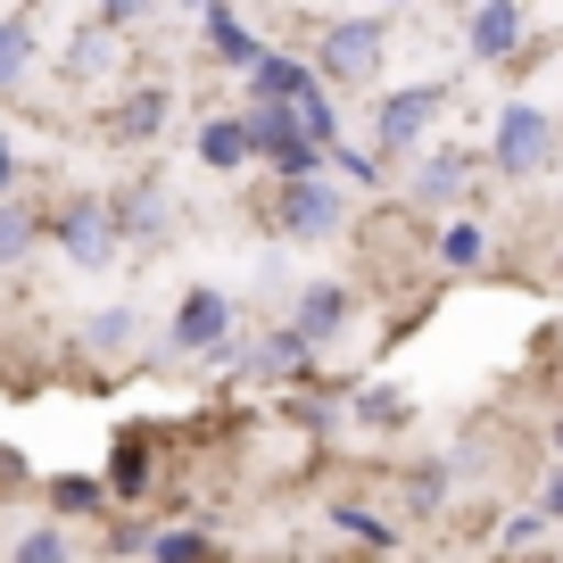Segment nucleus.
<instances>
[{
    "label": "nucleus",
    "instance_id": "6",
    "mask_svg": "<svg viewBox=\"0 0 563 563\" xmlns=\"http://www.w3.org/2000/svg\"><path fill=\"white\" fill-rule=\"evenodd\" d=\"M349 224V191L340 183H274V232L282 241H332Z\"/></svg>",
    "mask_w": 563,
    "mask_h": 563
},
{
    "label": "nucleus",
    "instance_id": "7",
    "mask_svg": "<svg viewBox=\"0 0 563 563\" xmlns=\"http://www.w3.org/2000/svg\"><path fill=\"white\" fill-rule=\"evenodd\" d=\"M166 349L175 356H224L232 349V299L224 290H183L175 323H166Z\"/></svg>",
    "mask_w": 563,
    "mask_h": 563
},
{
    "label": "nucleus",
    "instance_id": "14",
    "mask_svg": "<svg viewBox=\"0 0 563 563\" xmlns=\"http://www.w3.org/2000/svg\"><path fill=\"white\" fill-rule=\"evenodd\" d=\"M199 34L216 42V58H224L232 75H249L265 58V42H257V25L241 18V9H224V0H216V9H199Z\"/></svg>",
    "mask_w": 563,
    "mask_h": 563
},
{
    "label": "nucleus",
    "instance_id": "31",
    "mask_svg": "<svg viewBox=\"0 0 563 563\" xmlns=\"http://www.w3.org/2000/svg\"><path fill=\"white\" fill-rule=\"evenodd\" d=\"M555 274H563V265H555Z\"/></svg>",
    "mask_w": 563,
    "mask_h": 563
},
{
    "label": "nucleus",
    "instance_id": "20",
    "mask_svg": "<svg viewBox=\"0 0 563 563\" xmlns=\"http://www.w3.org/2000/svg\"><path fill=\"white\" fill-rule=\"evenodd\" d=\"M42 241V216L25 208V199H0V265H25Z\"/></svg>",
    "mask_w": 563,
    "mask_h": 563
},
{
    "label": "nucleus",
    "instance_id": "23",
    "mask_svg": "<svg viewBox=\"0 0 563 563\" xmlns=\"http://www.w3.org/2000/svg\"><path fill=\"white\" fill-rule=\"evenodd\" d=\"M481 257H489V232H481V224H448L440 232V265H448V274H473Z\"/></svg>",
    "mask_w": 563,
    "mask_h": 563
},
{
    "label": "nucleus",
    "instance_id": "16",
    "mask_svg": "<svg viewBox=\"0 0 563 563\" xmlns=\"http://www.w3.org/2000/svg\"><path fill=\"white\" fill-rule=\"evenodd\" d=\"M34 58H42L34 18H25V9H0V91H18L25 75H34Z\"/></svg>",
    "mask_w": 563,
    "mask_h": 563
},
{
    "label": "nucleus",
    "instance_id": "30",
    "mask_svg": "<svg viewBox=\"0 0 563 563\" xmlns=\"http://www.w3.org/2000/svg\"><path fill=\"white\" fill-rule=\"evenodd\" d=\"M9 183H18V150H9V133H0V199H9Z\"/></svg>",
    "mask_w": 563,
    "mask_h": 563
},
{
    "label": "nucleus",
    "instance_id": "3",
    "mask_svg": "<svg viewBox=\"0 0 563 563\" xmlns=\"http://www.w3.org/2000/svg\"><path fill=\"white\" fill-rule=\"evenodd\" d=\"M241 124H249V158L274 166V183H323L332 150H316L290 108H241Z\"/></svg>",
    "mask_w": 563,
    "mask_h": 563
},
{
    "label": "nucleus",
    "instance_id": "9",
    "mask_svg": "<svg viewBox=\"0 0 563 563\" xmlns=\"http://www.w3.org/2000/svg\"><path fill=\"white\" fill-rule=\"evenodd\" d=\"M473 175H481V158L448 141V150H431V158L406 175V199H415V208H456V199L473 191Z\"/></svg>",
    "mask_w": 563,
    "mask_h": 563
},
{
    "label": "nucleus",
    "instance_id": "5",
    "mask_svg": "<svg viewBox=\"0 0 563 563\" xmlns=\"http://www.w3.org/2000/svg\"><path fill=\"white\" fill-rule=\"evenodd\" d=\"M448 117V84H406L373 100V158H398V150H422V133Z\"/></svg>",
    "mask_w": 563,
    "mask_h": 563
},
{
    "label": "nucleus",
    "instance_id": "11",
    "mask_svg": "<svg viewBox=\"0 0 563 563\" xmlns=\"http://www.w3.org/2000/svg\"><path fill=\"white\" fill-rule=\"evenodd\" d=\"M356 316V290L349 282H307L299 299H290V332L307 340V349H323V340H340Z\"/></svg>",
    "mask_w": 563,
    "mask_h": 563
},
{
    "label": "nucleus",
    "instance_id": "18",
    "mask_svg": "<svg viewBox=\"0 0 563 563\" xmlns=\"http://www.w3.org/2000/svg\"><path fill=\"white\" fill-rule=\"evenodd\" d=\"M349 415L365 422V431H406V415H415V406L398 398V382H356V389H349Z\"/></svg>",
    "mask_w": 563,
    "mask_h": 563
},
{
    "label": "nucleus",
    "instance_id": "12",
    "mask_svg": "<svg viewBox=\"0 0 563 563\" xmlns=\"http://www.w3.org/2000/svg\"><path fill=\"white\" fill-rule=\"evenodd\" d=\"M108 216H117V241H166V224H175V208H166V183H124V191H108Z\"/></svg>",
    "mask_w": 563,
    "mask_h": 563
},
{
    "label": "nucleus",
    "instance_id": "29",
    "mask_svg": "<svg viewBox=\"0 0 563 563\" xmlns=\"http://www.w3.org/2000/svg\"><path fill=\"white\" fill-rule=\"evenodd\" d=\"M539 514H547V522H563V473H555V481H547V497H539Z\"/></svg>",
    "mask_w": 563,
    "mask_h": 563
},
{
    "label": "nucleus",
    "instance_id": "27",
    "mask_svg": "<svg viewBox=\"0 0 563 563\" xmlns=\"http://www.w3.org/2000/svg\"><path fill=\"white\" fill-rule=\"evenodd\" d=\"M108 547H117V555H150V522H117Z\"/></svg>",
    "mask_w": 563,
    "mask_h": 563
},
{
    "label": "nucleus",
    "instance_id": "24",
    "mask_svg": "<svg viewBox=\"0 0 563 563\" xmlns=\"http://www.w3.org/2000/svg\"><path fill=\"white\" fill-rule=\"evenodd\" d=\"M332 530H340V539H356V547H398V530H389L373 506H332Z\"/></svg>",
    "mask_w": 563,
    "mask_h": 563
},
{
    "label": "nucleus",
    "instance_id": "15",
    "mask_svg": "<svg viewBox=\"0 0 563 563\" xmlns=\"http://www.w3.org/2000/svg\"><path fill=\"white\" fill-rule=\"evenodd\" d=\"M133 349H141V316L124 299L84 316V356H91V365H117V356H133Z\"/></svg>",
    "mask_w": 563,
    "mask_h": 563
},
{
    "label": "nucleus",
    "instance_id": "28",
    "mask_svg": "<svg viewBox=\"0 0 563 563\" xmlns=\"http://www.w3.org/2000/svg\"><path fill=\"white\" fill-rule=\"evenodd\" d=\"M431 497H448V473H440V464H422V473H415V506H431Z\"/></svg>",
    "mask_w": 563,
    "mask_h": 563
},
{
    "label": "nucleus",
    "instance_id": "8",
    "mask_svg": "<svg viewBox=\"0 0 563 563\" xmlns=\"http://www.w3.org/2000/svg\"><path fill=\"white\" fill-rule=\"evenodd\" d=\"M316 67H307L299 51H265L257 67H249V108H307L316 100Z\"/></svg>",
    "mask_w": 563,
    "mask_h": 563
},
{
    "label": "nucleus",
    "instance_id": "10",
    "mask_svg": "<svg viewBox=\"0 0 563 563\" xmlns=\"http://www.w3.org/2000/svg\"><path fill=\"white\" fill-rule=\"evenodd\" d=\"M522 34H530V18L514 9V0H489V9H464V51H473L481 67H514Z\"/></svg>",
    "mask_w": 563,
    "mask_h": 563
},
{
    "label": "nucleus",
    "instance_id": "4",
    "mask_svg": "<svg viewBox=\"0 0 563 563\" xmlns=\"http://www.w3.org/2000/svg\"><path fill=\"white\" fill-rule=\"evenodd\" d=\"M555 133H563V124L547 117V108H530V100L497 108V133H489V166H497L506 183H530V175H547V166H555Z\"/></svg>",
    "mask_w": 563,
    "mask_h": 563
},
{
    "label": "nucleus",
    "instance_id": "22",
    "mask_svg": "<svg viewBox=\"0 0 563 563\" xmlns=\"http://www.w3.org/2000/svg\"><path fill=\"white\" fill-rule=\"evenodd\" d=\"M100 489L108 497H141V489H150V440H117V464H108Z\"/></svg>",
    "mask_w": 563,
    "mask_h": 563
},
{
    "label": "nucleus",
    "instance_id": "19",
    "mask_svg": "<svg viewBox=\"0 0 563 563\" xmlns=\"http://www.w3.org/2000/svg\"><path fill=\"white\" fill-rule=\"evenodd\" d=\"M150 563H224V547H216L208 530L175 522V530H150Z\"/></svg>",
    "mask_w": 563,
    "mask_h": 563
},
{
    "label": "nucleus",
    "instance_id": "13",
    "mask_svg": "<svg viewBox=\"0 0 563 563\" xmlns=\"http://www.w3.org/2000/svg\"><path fill=\"white\" fill-rule=\"evenodd\" d=\"M166 117H175V84H141L108 108V141H158Z\"/></svg>",
    "mask_w": 563,
    "mask_h": 563
},
{
    "label": "nucleus",
    "instance_id": "17",
    "mask_svg": "<svg viewBox=\"0 0 563 563\" xmlns=\"http://www.w3.org/2000/svg\"><path fill=\"white\" fill-rule=\"evenodd\" d=\"M191 150H199V166H208V175H241V166H249V124H241V117H208Z\"/></svg>",
    "mask_w": 563,
    "mask_h": 563
},
{
    "label": "nucleus",
    "instance_id": "2",
    "mask_svg": "<svg viewBox=\"0 0 563 563\" xmlns=\"http://www.w3.org/2000/svg\"><path fill=\"white\" fill-rule=\"evenodd\" d=\"M42 232L58 241V257H67L75 274H108V265L124 257L117 216H108V191H75V199H58V208L42 216Z\"/></svg>",
    "mask_w": 563,
    "mask_h": 563
},
{
    "label": "nucleus",
    "instance_id": "1",
    "mask_svg": "<svg viewBox=\"0 0 563 563\" xmlns=\"http://www.w3.org/2000/svg\"><path fill=\"white\" fill-rule=\"evenodd\" d=\"M382 58H389V18H332L307 67H316L323 91H373Z\"/></svg>",
    "mask_w": 563,
    "mask_h": 563
},
{
    "label": "nucleus",
    "instance_id": "21",
    "mask_svg": "<svg viewBox=\"0 0 563 563\" xmlns=\"http://www.w3.org/2000/svg\"><path fill=\"white\" fill-rule=\"evenodd\" d=\"M42 497H51V514H108V489L84 473H51L42 481Z\"/></svg>",
    "mask_w": 563,
    "mask_h": 563
},
{
    "label": "nucleus",
    "instance_id": "25",
    "mask_svg": "<svg viewBox=\"0 0 563 563\" xmlns=\"http://www.w3.org/2000/svg\"><path fill=\"white\" fill-rule=\"evenodd\" d=\"M9 563H75V547H67V530H58V522H34L18 547H9Z\"/></svg>",
    "mask_w": 563,
    "mask_h": 563
},
{
    "label": "nucleus",
    "instance_id": "26",
    "mask_svg": "<svg viewBox=\"0 0 563 563\" xmlns=\"http://www.w3.org/2000/svg\"><path fill=\"white\" fill-rule=\"evenodd\" d=\"M539 539H547V514H539V506L506 514V530H497V547H506V555H522V547H539Z\"/></svg>",
    "mask_w": 563,
    "mask_h": 563
}]
</instances>
